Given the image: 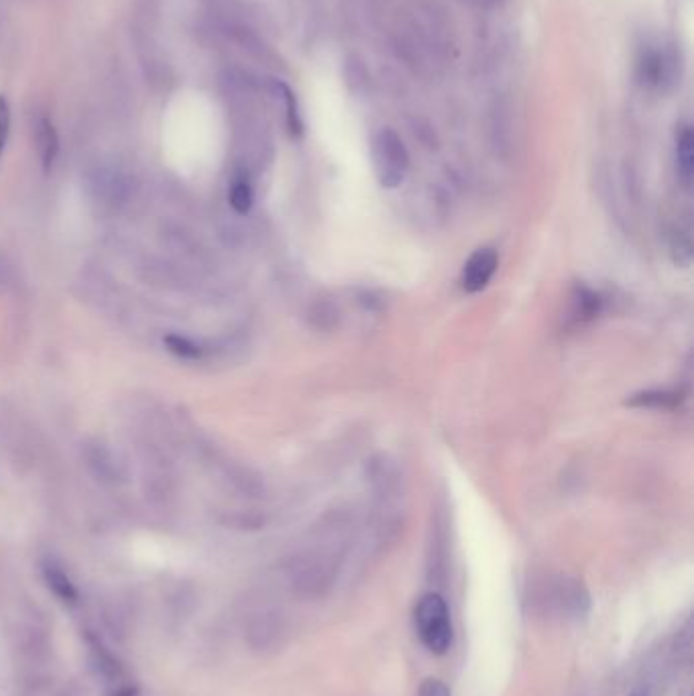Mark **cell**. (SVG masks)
Masks as SVG:
<instances>
[{"label":"cell","mask_w":694,"mask_h":696,"mask_svg":"<svg viewBox=\"0 0 694 696\" xmlns=\"http://www.w3.org/2000/svg\"><path fill=\"white\" fill-rule=\"evenodd\" d=\"M418 696H450L448 686L438 678H426L420 686Z\"/></svg>","instance_id":"11"},{"label":"cell","mask_w":694,"mask_h":696,"mask_svg":"<svg viewBox=\"0 0 694 696\" xmlns=\"http://www.w3.org/2000/svg\"><path fill=\"white\" fill-rule=\"evenodd\" d=\"M629 696H650V692H648V688H635L629 692Z\"/></svg>","instance_id":"12"},{"label":"cell","mask_w":694,"mask_h":696,"mask_svg":"<svg viewBox=\"0 0 694 696\" xmlns=\"http://www.w3.org/2000/svg\"><path fill=\"white\" fill-rule=\"evenodd\" d=\"M414 623L420 642L436 656H444L454 640L450 611L442 595L428 593L424 595L414 611Z\"/></svg>","instance_id":"1"},{"label":"cell","mask_w":694,"mask_h":696,"mask_svg":"<svg viewBox=\"0 0 694 696\" xmlns=\"http://www.w3.org/2000/svg\"><path fill=\"white\" fill-rule=\"evenodd\" d=\"M9 131H11V108H9V100L0 94V155H3L5 151Z\"/></svg>","instance_id":"10"},{"label":"cell","mask_w":694,"mask_h":696,"mask_svg":"<svg viewBox=\"0 0 694 696\" xmlns=\"http://www.w3.org/2000/svg\"><path fill=\"white\" fill-rule=\"evenodd\" d=\"M163 342H165L167 351H169L171 355H176V357H180V359H184V361H196V359L202 357V348H200L194 340H190L188 336H182V334H167V336L163 338Z\"/></svg>","instance_id":"7"},{"label":"cell","mask_w":694,"mask_h":696,"mask_svg":"<svg viewBox=\"0 0 694 696\" xmlns=\"http://www.w3.org/2000/svg\"><path fill=\"white\" fill-rule=\"evenodd\" d=\"M228 200H230V206L235 208V212L247 214L253 208V188H251V182L247 178L239 176L233 182V186H230Z\"/></svg>","instance_id":"8"},{"label":"cell","mask_w":694,"mask_h":696,"mask_svg":"<svg viewBox=\"0 0 694 696\" xmlns=\"http://www.w3.org/2000/svg\"><path fill=\"white\" fill-rule=\"evenodd\" d=\"M680 401L678 393L670 391H646L640 395H633L627 403L629 405H640V408H672Z\"/></svg>","instance_id":"9"},{"label":"cell","mask_w":694,"mask_h":696,"mask_svg":"<svg viewBox=\"0 0 694 696\" xmlns=\"http://www.w3.org/2000/svg\"><path fill=\"white\" fill-rule=\"evenodd\" d=\"M499 265V257L495 253V249H479L475 251L469 261L465 263V269H462L460 275V283L462 287L467 289L469 294H477L481 289H485L491 281V277L495 275Z\"/></svg>","instance_id":"3"},{"label":"cell","mask_w":694,"mask_h":696,"mask_svg":"<svg viewBox=\"0 0 694 696\" xmlns=\"http://www.w3.org/2000/svg\"><path fill=\"white\" fill-rule=\"evenodd\" d=\"M43 574H45V580H47L49 589L57 597L64 599V601H70V603H74L78 599V593H76V589L72 585V580L68 578V574L60 566H57V564H45Z\"/></svg>","instance_id":"6"},{"label":"cell","mask_w":694,"mask_h":696,"mask_svg":"<svg viewBox=\"0 0 694 696\" xmlns=\"http://www.w3.org/2000/svg\"><path fill=\"white\" fill-rule=\"evenodd\" d=\"M676 167L678 176L684 184L692 182L694 173V143H692V131L690 127H682L676 139Z\"/></svg>","instance_id":"5"},{"label":"cell","mask_w":694,"mask_h":696,"mask_svg":"<svg viewBox=\"0 0 694 696\" xmlns=\"http://www.w3.org/2000/svg\"><path fill=\"white\" fill-rule=\"evenodd\" d=\"M371 159L379 184L383 188H397L408 178L410 155L401 137L393 129H379L371 141Z\"/></svg>","instance_id":"2"},{"label":"cell","mask_w":694,"mask_h":696,"mask_svg":"<svg viewBox=\"0 0 694 696\" xmlns=\"http://www.w3.org/2000/svg\"><path fill=\"white\" fill-rule=\"evenodd\" d=\"M37 145H39V155H41V163L43 169L49 171L55 163L57 151H60V139H57V131L53 127V123L47 119V116H39L37 121Z\"/></svg>","instance_id":"4"}]
</instances>
